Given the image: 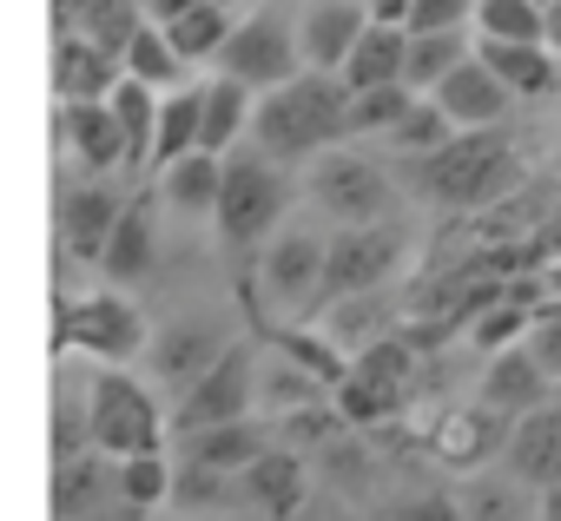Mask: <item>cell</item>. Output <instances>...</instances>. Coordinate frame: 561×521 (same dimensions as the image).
I'll return each mask as SVG.
<instances>
[{"label": "cell", "instance_id": "cell-18", "mask_svg": "<svg viewBox=\"0 0 561 521\" xmlns=\"http://www.w3.org/2000/svg\"><path fill=\"white\" fill-rule=\"evenodd\" d=\"M238 488H244L271 521H291V514L305 508V495H311V475H305V462H298L291 449H271V442H264V455H257L251 468H238Z\"/></svg>", "mask_w": 561, "mask_h": 521}, {"label": "cell", "instance_id": "cell-36", "mask_svg": "<svg viewBox=\"0 0 561 521\" xmlns=\"http://www.w3.org/2000/svg\"><path fill=\"white\" fill-rule=\"evenodd\" d=\"M113 495H126V501H139V508L172 501V462H165V449L119 455V468H113Z\"/></svg>", "mask_w": 561, "mask_h": 521}, {"label": "cell", "instance_id": "cell-2", "mask_svg": "<svg viewBox=\"0 0 561 521\" xmlns=\"http://www.w3.org/2000/svg\"><path fill=\"white\" fill-rule=\"evenodd\" d=\"M416 185L449 205V211H482L515 185V146L502 126H476V132H449L436 152L416 159Z\"/></svg>", "mask_w": 561, "mask_h": 521}, {"label": "cell", "instance_id": "cell-53", "mask_svg": "<svg viewBox=\"0 0 561 521\" xmlns=\"http://www.w3.org/2000/svg\"><path fill=\"white\" fill-rule=\"evenodd\" d=\"M146 8H152V0H139V14H146Z\"/></svg>", "mask_w": 561, "mask_h": 521}, {"label": "cell", "instance_id": "cell-43", "mask_svg": "<svg viewBox=\"0 0 561 521\" xmlns=\"http://www.w3.org/2000/svg\"><path fill=\"white\" fill-rule=\"evenodd\" d=\"M231 488H238V475H218L205 462H179L172 468V501L179 508H218V501H231Z\"/></svg>", "mask_w": 561, "mask_h": 521}, {"label": "cell", "instance_id": "cell-30", "mask_svg": "<svg viewBox=\"0 0 561 521\" xmlns=\"http://www.w3.org/2000/svg\"><path fill=\"white\" fill-rule=\"evenodd\" d=\"M225 34H231V0H198V8H185V14L165 21V40H172V54H179L185 67L218 60Z\"/></svg>", "mask_w": 561, "mask_h": 521}, {"label": "cell", "instance_id": "cell-40", "mask_svg": "<svg viewBox=\"0 0 561 521\" xmlns=\"http://www.w3.org/2000/svg\"><path fill=\"white\" fill-rule=\"evenodd\" d=\"M476 34L482 40H541V8L535 0H476Z\"/></svg>", "mask_w": 561, "mask_h": 521}, {"label": "cell", "instance_id": "cell-11", "mask_svg": "<svg viewBox=\"0 0 561 521\" xmlns=\"http://www.w3.org/2000/svg\"><path fill=\"white\" fill-rule=\"evenodd\" d=\"M119 192L106 178H87V185H60L54 198V231H60V251L80 257V265H100V251L113 238V218H119Z\"/></svg>", "mask_w": 561, "mask_h": 521}, {"label": "cell", "instance_id": "cell-9", "mask_svg": "<svg viewBox=\"0 0 561 521\" xmlns=\"http://www.w3.org/2000/svg\"><path fill=\"white\" fill-rule=\"evenodd\" d=\"M311 198L337 218V224H377L397 211V192L383 178V165H370L364 152H318V172H311Z\"/></svg>", "mask_w": 561, "mask_h": 521}, {"label": "cell", "instance_id": "cell-26", "mask_svg": "<svg viewBox=\"0 0 561 521\" xmlns=\"http://www.w3.org/2000/svg\"><path fill=\"white\" fill-rule=\"evenodd\" d=\"M152 265H159V251H152V218H146V198H133V205H119V218H113V238H106V251H100V271H106L113 285H139Z\"/></svg>", "mask_w": 561, "mask_h": 521}, {"label": "cell", "instance_id": "cell-3", "mask_svg": "<svg viewBox=\"0 0 561 521\" xmlns=\"http://www.w3.org/2000/svg\"><path fill=\"white\" fill-rule=\"evenodd\" d=\"M285 205H291V178H285V165H271L264 152H225L211 224H218V238H225L238 257L277 238V224H285Z\"/></svg>", "mask_w": 561, "mask_h": 521}, {"label": "cell", "instance_id": "cell-39", "mask_svg": "<svg viewBox=\"0 0 561 521\" xmlns=\"http://www.w3.org/2000/svg\"><path fill=\"white\" fill-rule=\"evenodd\" d=\"M528 291H515V298H489L476 317H469V337L482 344V350H508V344H522L528 337Z\"/></svg>", "mask_w": 561, "mask_h": 521}, {"label": "cell", "instance_id": "cell-25", "mask_svg": "<svg viewBox=\"0 0 561 521\" xmlns=\"http://www.w3.org/2000/svg\"><path fill=\"white\" fill-rule=\"evenodd\" d=\"M60 132H67V146H73V159L100 178H113L119 165H126V139H119V126H113V113H106V100H80V106H67V119H60Z\"/></svg>", "mask_w": 561, "mask_h": 521}, {"label": "cell", "instance_id": "cell-38", "mask_svg": "<svg viewBox=\"0 0 561 521\" xmlns=\"http://www.w3.org/2000/svg\"><path fill=\"white\" fill-rule=\"evenodd\" d=\"M331 304H337V311H331V324H324V331H331V344H337L344 357H357L364 344H377V337L390 331V324H383L377 291H364V298H331Z\"/></svg>", "mask_w": 561, "mask_h": 521}, {"label": "cell", "instance_id": "cell-20", "mask_svg": "<svg viewBox=\"0 0 561 521\" xmlns=\"http://www.w3.org/2000/svg\"><path fill=\"white\" fill-rule=\"evenodd\" d=\"M476 60L508 86V100H541L561 80V60L541 40H476Z\"/></svg>", "mask_w": 561, "mask_h": 521}, {"label": "cell", "instance_id": "cell-45", "mask_svg": "<svg viewBox=\"0 0 561 521\" xmlns=\"http://www.w3.org/2000/svg\"><path fill=\"white\" fill-rule=\"evenodd\" d=\"M528 357L548 370V383H561V304H548V311H535L528 317Z\"/></svg>", "mask_w": 561, "mask_h": 521}, {"label": "cell", "instance_id": "cell-4", "mask_svg": "<svg viewBox=\"0 0 561 521\" xmlns=\"http://www.w3.org/2000/svg\"><path fill=\"white\" fill-rule=\"evenodd\" d=\"M416 363L423 357H416V344L403 331H383L377 344H364L351 357L344 383H337L344 422H390V416H403L410 396H416Z\"/></svg>", "mask_w": 561, "mask_h": 521}, {"label": "cell", "instance_id": "cell-29", "mask_svg": "<svg viewBox=\"0 0 561 521\" xmlns=\"http://www.w3.org/2000/svg\"><path fill=\"white\" fill-rule=\"evenodd\" d=\"M257 455H264V429L244 422V416L185 436V462H205V468H218V475H238V468H251Z\"/></svg>", "mask_w": 561, "mask_h": 521}, {"label": "cell", "instance_id": "cell-48", "mask_svg": "<svg viewBox=\"0 0 561 521\" xmlns=\"http://www.w3.org/2000/svg\"><path fill=\"white\" fill-rule=\"evenodd\" d=\"M80 521H146V508L139 501H126V495H106L93 514H80Z\"/></svg>", "mask_w": 561, "mask_h": 521}, {"label": "cell", "instance_id": "cell-12", "mask_svg": "<svg viewBox=\"0 0 561 521\" xmlns=\"http://www.w3.org/2000/svg\"><path fill=\"white\" fill-rule=\"evenodd\" d=\"M502 442H508V416L489 409L482 396L462 403V409H443V416L430 422V455L449 462V468H482V462L502 455Z\"/></svg>", "mask_w": 561, "mask_h": 521}, {"label": "cell", "instance_id": "cell-49", "mask_svg": "<svg viewBox=\"0 0 561 521\" xmlns=\"http://www.w3.org/2000/svg\"><path fill=\"white\" fill-rule=\"evenodd\" d=\"M535 8H541V47L561 60V0H535Z\"/></svg>", "mask_w": 561, "mask_h": 521}, {"label": "cell", "instance_id": "cell-21", "mask_svg": "<svg viewBox=\"0 0 561 521\" xmlns=\"http://www.w3.org/2000/svg\"><path fill=\"white\" fill-rule=\"evenodd\" d=\"M251 100H257L251 86H238L231 73H211L198 86V152H211V159L238 152V139L251 126Z\"/></svg>", "mask_w": 561, "mask_h": 521}, {"label": "cell", "instance_id": "cell-34", "mask_svg": "<svg viewBox=\"0 0 561 521\" xmlns=\"http://www.w3.org/2000/svg\"><path fill=\"white\" fill-rule=\"evenodd\" d=\"M185 152H198V86H172L159 100V126H152V159L159 165H172Z\"/></svg>", "mask_w": 561, "mask_h": 521}, {"label": "cell", "instance_id": "cell-46", "mask_svg": "<svg viewBox=\"0 0 561 521\" xmlns=\"http://www.w3.org/2000/svg\"><path fill=\"white\" fill-rule=\"evenodd\" d=\"M476 14V0H410L403 34H436V27H462Z\"/></svg>", "mask_w": 561, "mask_h": 521}, {"label": "cell", "instance_id": "cell-27", "mask_svg": "<svg viewBox=\"0 0 561 521\" xmlns=\"http://www.w3.org/2000/svg\"><path fill=\"white\" fill-rule=\"evenodd\" d=\"M106 113H113V126H119V139H126V165L139 172V165L152 159V126H159V93H152L146 80H133V73H119V80H113V93H106Z\"/></svg>", "mask_w": 561, "mask_h": 521}, {"label": "cell", "instance_id": "cell-15", "mask_svg": "<svg viewBox=\"0 0 561 521\" xmlns=\"http://www.w3.org/2000/svg\"><path fill=\"white\" fill-rule=\"evenodd\" d=\"M502 462H508V475L528 482V488H554V482H561V403H554V396L508 422Z\"/></svg>", "mask_w": 561, "mask_h": 521}, {"label": "cell", "instance_id": "cell-42", "mask_svg": "<svg viewBox=\"0 0 561 521\" xmlns=\"http://www.w3.org/2000/svg\"><path fill=\"white\" fill-rule=\"evenodd\" d=\"M80 449H93V436H87V390L80 383H60L54 390V462L60 455H80Z\"/></svg>", "mask_w": 561, "mask_h": 521}, {"label": "cell", "instance_id": "cell-13", "mask_svg": "<svg viewBox=\"0 0 561 521\" xmlns=\"http://www.w3.org/2000/svg\"><path fill=\"white\" fill-rule=\"evenodd\" d=\"M324 285V238L318 231H277L264 244V291L291 311H318Z\"/></svg>", "mask_w": 561, "mask_h": 521}, {"label": "cell", "instance_id": "cell-41", "mask_svg": "<svg viewBox=\"0 0 561 521\" xmlns=\"http://www.w3.org/2000/svg\"><path fill=\"white\" fill-rule=\"evenodd\" d=\"M449 132H456V126H449V119H443V106H436V100H423V93H416V106H410V113H403V119H397V126H390V132H383V139H390V146H403V152H410V159H423V152H436V146H443V139H449Z\"/></svg>", "mask_w": 561, "mask_h": 521}, {"label": "cell", "instance_id": "cell-8", "mask_svg": "<svg viewBox=\"0 0 561 521\" xmlns=\"http://www.w3.org/2000/svg\"><path fill=\"white\" fill-rule=\"evenodd\" d=\"M298 67H305V54H298V27L277 14V8H257V14L231 21V34H225V47H218V73H231V80L251 86V93L285 86Z\"/></svg>", "mask_w": 561, "mask_h": 521}, {"label": "cell", "instance_id": "cell-10", "mask_svg": "<svg viewBox=\"0 0 561 521\" xmlns=\"http://www.w3.org/2000/svg\"><path fill=\"white\" fill-rule=\"evenodd\" d=\"M251 396H257V363H251V344H225V350L211 357V370L185 383L172 429H179V436H192V429H211V422H238V416L251 409Z\"/></svg>", "mask_w": 561, "mask_h": 521}, {"label": "cell", "instance_id": "cell-35", "mask_svg": "<svg viewBox=\"0 0 561 521\" xmlns=\"http://www.w3.org/2000/svg\"><path fill=\"white\" fill-rule=\"evenodd\" d=\"M456 501H462V521H528V482L515 475H476Z\"/></svg>", "mask_w": 561, "mask_h": 521}, {"label": "cell", "instance_id": "cell-6", "mask_svg": "<svg viewBox=\"0 0 561 521\" xmlns=\"http://www.w3.org/2000/svg\"><path fill=\"white\" fill-rule=\"evenodd\" d=\"M87 436H93V449L100 455H146V449H165V422H159V403H152V390L139 383V377H126V370H100L93 383H87Z\"/></svg>", "mask_w": 561, "mask_h": 521}, {"label": "cell", "instance_id": "cell-7", "mask_svg": "<svg viewBox=\"0 0 561 521\" xmlns=\"http://www.w3.org/2000/svg\"><path fill=\"white\" fill-rule=\"evenodd\" d=\"M403 257H410V231H403L397 218H377V224H344L337 238H324V285H318V304L383 291V285L397 278Z\"/></svg>", "mask_w": 561, "mask_h": 521}, {"label": "cell", "instance_id": "cell-37", "mask_svg": "<svg viewBox=\"0 0 561 521\" xmlns=\"http://www.w3.org/2000/svg\"><path fill=\"white\" fill-rule=\"evenodd\" d=\"M410 106H416V93H410L403 80H390V86H364V93H351V106H344V132H390Z\"/></svg>", "mask_w": 561, "mask_h": 521}, {"label": "cell", "instance_id": "cell-5", "mask_svg": "<svg viewBox=\"0 0 561 521\" xmlns=\"http://www.w3.org/2000/svg\"><path fill=\"white\" fill-rule=\"evenodd\" d=\"M54 350H60V357H93V363H133V357L146 350V317H139V304L119 298V291L60 298Z\"/></svg>", "mask_w": 561, "mask_h": 521}, {"label": "cell", "instance_id": "cell-33", "mask_svg": "<svg viewBox=\"0 0 561 521\" xmlns=\"http://www.w3.org/2000/svg\"><path fill=\"white\" fill-rule=\"evenodd\" d=\"M218 172H225V159H211V152H185V159H172V165H165V205L205 218V211L218 205Z\"/></svg>", "mask_w": 561, "mask_h": 521}, {"label": "cell", "instance_id": "cell-19", "mask_svg": "<svg viewBox=\"0 0 561 521\" xmlns=\"http://www.w3.org/2000/svg\"><path fill=\"white\" fill-rule=\"evenodd\" d=\"M113 80H119V60H113L106 47H93L87 34H54V93H60L67 106L106 100Z\"/></svg>", "mask_w": 561, "mask_h": 521}, {"label": "cell", "instance_id": "cell-52", "mask_svg": "<svg viewBox=\"0 0 561 521\" xmlns=\"http://www.w3.org/2000/svg\"><path fill=\"white\" fill-rule=\"evenodd\" d=\"M535 521H561V482H554V488H541V508H535Z\"/></svg>", "mask_w": 561, "mask_h": 521}, {"label": "cell", "instance_id": "cell-1", "mask_svg": "<svg viewBox=\"0 0 561 521\" xmlns=\"http://www.w3.org/2000/svg\"><path fill=\"white\" fill-rule=\"evenodd\" d=\"M344 80L337 73H318V67H298L285 86H271L251 100V146L271 159V165H305L318 152H331L344 139Z\"/></svg>", "mask_w": 561, "mask_h": 521}, {"label": "cell", "instance_id": "cell-16", "mask_svg": "<svg viewBox=\"0 0 561 521\" xmlns=\"http://www.w3.org/2000/svg\"><path fill=\"white\" fill-rule=\"evenodd\" d=\"M548 396H554V383H548V370L528 357V344L489 350V370H482V403H489V409H502V416L515 422V416H528V409L548 403Z\"/></svg>", "mask_w": 561, "mask_h": 521}, {"label": "cell", "instance_id": "cell-51", "mask_svg": "<svg viewBox=\"0 0 561 521\" xmlns=\"http://www.w3.org/2000/svg\"><path fill=\"white\" fill-rule=\"evenodd\" d=\"M185 8H198V0H152L146 21H159V27H165V21H172V14H185Z\"/></svg>", "mask_w": 561, "mask_h": 521}, {"label": "cell", "instance_id": "cell-44", "mask_svg": "<svg viewBox=\"0 0 561 521\" xmlns=\"http://www.w3.org/2000/svg\"><path fill=\"white\" fill-rule=\"evenodd\" d=\"M285 436H291V442H318V449H331V442L344 436V409L311 396L305 409H291V416H285Z\"/></svg>", "mask_w": 561, "mask_h": 521}, {"label": "cell", "instance_id": "cell-24", "mask_svg": "<svg viewBox=\"0 0 561 521\" xmlns=\"http://www.w3.org/2000/svg\"><path fill=\"white\" fill-rule=\"evenodd\" d=\"M403 47H410V34H403V27L364 21L357 47H351V54H344V67H337L344 93H364V86H390V80H403Z\"/></svg>", "mask_w": 561, "mask_h": 521}, {"label": "cell", "instance_id": "cell-32", "mask_svg": "<svg viewBox=\"0 0 561 521\" xmlns=\"http://www.w3.org/2000/svg\"><path fill=\"white\" fill-rule=\"evenodd\" d=\"M119 73H133V80H146V86L159 93V86H179L185 60L172 54V40H165V27H159V21H139V27H133V40H126V54H119Z\"/></svg>", "mask_w": 561, "mask_h": 521}, {"label": "cell", "instance_id": "cell-17", "mask_svg": "<svg viewBox=\"0 0 561 521\" xmlns=\"http://www.w3.org/2000/svg\"><path fill=\"white\" fill-rule=\"evenodd\" d=\"M364 21H370V14H364V0H318V8L298 21V54H305V67L337 73L344 54L357 47Z\"/></svg>", "mask_w": 561, "mask_h": 521}, {"label": "cell", "instance_id": "cell-23", "mask_svg": "<svg viewBox=\"0 0 561 521\" xmlns=\"http://www.w3.org/2000/svg\"><path fill=\"white\" fill-rule=\"evenodd\" d=\"M113 455H100V449H80V455H60L54 462V521H80V514H93L106 495H113Z\"/></svg>", "mask_w": 561, "mask_h": 521}, {"label": "cell", "instance_id": "cell-22", "mask_svg": "<svg viewBox=\"0 0 561 521\" xmlns=\"http://www.w3.org/2000/svg\"><path fill=\"white\" fill-rule=\"evenodd\" d=\"M139 21H146L139 0H54V34H87L113 60L126 54V40H133Z\"/></svg>", "mask_w": 561, "mask_h": 521}, {"label": "cell", "instance_id": "cell-14", "mask_svg": "<svg viewBox=\"0 0 561 521\" xmlns=\"http://www.w3.org/2000/svg\"><path fill=\"white\" fill-rule=\"evenodd\" d=\"M430 100L443 106V119H449L456 132H476V126H502V119H508V106H515V100H508V86H502V80H495V73H489L476 54H469L462 67H449V73L430 86Z\"/></svg>", "mask_w": 561, "mask_h": 521}, {"label": "cell", "instance_id": "cell-47", "mask_svg": "<svg viewBox=\"0 0 561 521\" xmlns=\"http://www.w3.org/2000/svg\"><path fill=\"white\" fill-rule=\"evenodd\" d=\"M390 521H462V501H456V495H443V488H430V495L397 501V508H390Z\"/></svg>", "mask_w": 561, "mask_h": 521}, {"label": "cell", "instance_id": "cell-31", "mask_svg": "<svg viewBox=\"0 0 561 521\" xmlns=\"http://www.w3.org/2000/svg\"><path fill=\"white\" fill-rule=\"evenodd\" d=\"M469 60V34L462 27H436V34H410V47H403V86L410 93H430L449 67H462Z\"/></svg>", "mask_w": 561, "mask_h": 521}, {"label": "cell", "instance_id": "cell-28", "mask_svg": "<svg viewBox=\"0 0 561 521\" xmlns=\"http://www.w3.org/2000/svg\"><path fill=\"white\" fill-rule=\"evenodd\" d=\"M225 344H218V331L211 324H172V331H159V344H152V370H159V383H192V377H205L211 370V357H218Z\"/></svg>", "mask_w": 561, "mask_h": 521}, {"label": "cell", "instance_id": "cell-50", "mask_svg": "<svg viewBox=\"0 0 561 521\" xmlns=\"http://www.w3.org/2000/svg\"><path fill=\"white\" fill-rule=\"evenodd\" d=\"M364 14H370V21H383V27H403L410 0H364Z\"/></svg>", "mask_w": 561, "mask_h": 521}]
</instances>
